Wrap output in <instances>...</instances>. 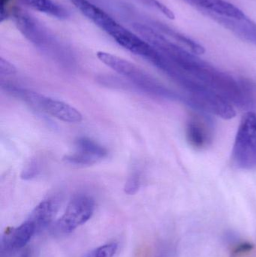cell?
<instances>
[{
	"instance_id": "1",
	"label": "cell",
	"mask_w": 256,
	"mask_h": 257,
	"mask_svg": "<svg viewBox=\"0 0 256 257\" xmlns=\"http://www.w3.org/2000/svg\"><path fill=\"white\" fill-rule=\"evenodd\" d=\"M165 56L183 73L216 92L234 106L249 108L253 105L248 85L203 61L196 54L177 45H171Z\"/></svg>"
},
{
	"instance_id": "2",
	"label": "cell",
	"mask_w": 256,
	"mask_h": 257,
	"mask_svg": "<svg viewBox=\"0 0 256 257\" xmlns=\"http://www.w3.org/2000/svg\"><path fill=\"white\" fill-rule=\"evenodd\" d=\"M11 16L29 42L62 64L69 66L72 63L68 50L36 18L18 7L14 8Z\"/></svg>"
},
{
	"instance_id": "3",
	"label": "cell",
	"mask_w": 256,
	"mask_h": 257,
	"mask_svg": "<svg viewBox=\"0 0 256 257\" xmlns=\"http://www.w3.org/2000/svg\"><path fill=\"white\" fill-rule=\"evenodd\" d=\"M96 55L102 63L132 81L144 91L165 99L185 102L184 96L166 88L136 65L121 57L104 51H99Z\"/></svg>"
},
{
	"instance_id": "4",
	"label": "cell",
	"mask_w": 256,
	"mask_h": 257,
	"mask_svg": "<svg viewBox=\"0 0 256 257\" xmlns=\"http://www.w3.org/2000/svg\"><path fill=\"white\" fill-rule=\"evenodd\" d=\"M234 166L242 170L256 168V113L247 111L242 117L232 150Z\"/></svg>"
},
{
	"instance_id": "5",
	"label": "cell",
	"mask_w": 256,
	"mask_h": 257,
	"mask_svg": "<svg viewBox=\"0 0 256 257\" xmlns=\"http://www.w3.org/2000/svg\"><path fill=\"white\" fill-rule=\"evenodd\" d=\"M22 99L30 106L42 110L66 123H77L82 121L83 116L81 112L72 105L62 101L46 97L28 90L24 92Z\"/></svg>"
},
{
	"instance_id": "6",
	"label": "cell",
	"mask_w": 256,
	"mask_h": 257,
	"mask_svg": "<svg viewBox=\"0 0 256 257\" xmlns=\"http://www.w3.org/2000/svg\"><path fill=\"white\" fill-rule=\"evenodd\" d=\"M95 211V202L90 196L74 198L68 205L64 214L56 223L57 229L63 234H69L87 223Z\"/></svg>"
},
{
	"instance_id": "7",
	"label": "cell",
	"mask_w": 256,
	"mask_h": 257,
	"mask_svg": "<svg viewBox=\"0 0 256 257\" xmlns=\"http://www.w3.org/2000/svg\"><path fill=\"white\" fill-rule=\"evenodd\" d=\"M108 151L102 145L87 138H81L76 142V150L65 157V161L78 166H91L103 160Z\"/></svg>"
},
{
	"instance_id": "8",
	"label": "cell",
	"mask_w": 256,
	"mask_h": 257,
	"mask_svg": "<svg viewBox=\"0 0 256 257\" xmlns=\"http://www.w3.org/2000/svg\"><path fill=\"white\" fill-rule=\"evenodd\" d=\"M187 4L202 12L210 18L228 19H246L248 17L243 11L226 0H183Z\"/></svg>"
},
{
	"instance_id": "9",
	"label": "cell",
	"mask_w": 256,
	"mask_h": 257,
	"mask_svg": "<svg viewBox=\"0 0 256 257\" xmlns=\"http://www.w3.org/2000/svg\"><path fill=\"white\" fill-rule=\"evenodd\" d=\"M186 137L188 143L194 149H204L211 142V130L204 119L193 116L186 123Z\"/></svg>"
},
{
	"instance_id": "10",
	"label": "cell",
	"mask_w": 256,
	"mask_h": 257,
	"mask_svg": "<svg viewBox=\"0 0 256 257\" xmlns=\"http://www.w3.org/2000/svg\"><path fill=\"white\" fill-rule=\"evenodd\" d=\"M37 233L34 225L26 220L16 228H10L3 236V243L5 248L9 250H18L25 247L35 234Z\"/></svg>"
},
{
	"instance_id": "11",
	"label": "cell",
	"mask_w": 256,
	"mask_h": 257,
	"mask_svg": "<svg viewBox=\"0 0 256 257\" xmlns=\"http://www.w3.org/2000/svg\"><path fill=\"white\" fill-rule=\"evenodd\" d=\"M57 211V205L55 201L47 199L42 201L33 209L27 220L31 222L34 225L36 232H39L52 222Z\"/></svg>"
},
{
	"instance_id": "12",
	"label": "cell",
	"mask_w": 256,
	"mask_h": 257,
	"mask_svg": "<svg viewBox=\"0 0 256 257\" xmlns=\"http://www.w3.org/2000/svg\"><path fill=\"white\" fill-rule=\"evenodd\" d=\"M213 19L234 32L236 35L240 36L242 39L256 45V24L251 21L249 18L242 20V21L220 18H213Z\"/></svg>"
},
{
	"instance_id": "13",
	"label": "cell",
	"mask_w": 256,
	"mask_h": 257,
	"mask_svg": "<svg viewBox=\"0 0 256 257\" xmlns=\"http://www.w3.org/2000/svg\"><path fill=\"white\" fill-rule=\"evenodd\" d=\"M21 3L33 10L58 19H66L69 15L65 8L54 0H21Z\"/></svg>"
},
{
	"instance_id": "14",
	"label": "cell",
	"mask_w": 256,
	"mask_h": 257,
	"mask_svg": "<svg viewBox=\"0 0 256 257\" xmlns=\"http://www.w3.org/2000/svg\"><path fill=\"white\" fill-rule=\"evenodd\" d=\"M118 249L117 243H108L94 249L85 257H113Z\"/></svg>"
},
{
	"instance_id": "15",
	"label": "cell",
	"mask_w": 256,
	"mask_h": 257,
	"mask_svg": "<svg viewBox=\"0 0 256 257\" xmlns=\"http://www.w3.org/2000/svg\"><path fill=\"white\" fill-rule=\"evenodd\" d=\"M140 187L139 177L138 175H132V176L129 178V181L126 183L125 187V192L128 194H135Z\"/></svg>"
},
{
	"instance_id": "16",
	"label": "cell",
	"mask_w": 256,
	"mask_h": 257,
	"mask_svg": "<svg viewBox=\"0 0 256 257\" xmlns=\"http://www.w3.org/2000/svg\"><path fill=\"white\" fill-rule=\"evenodd\" d=\"M16 67L6 60L0 59V74L5 76H9L16 74Z\"/></svg>"
},
{
	"instance_id": "17",
	"label": "cell",
	"mask_w": 256,
	"mask_h": 257,
	"mask_svg": "<svg viewBox=\"0 0 256 257\" xmlns=\"http://www.w3.org/2000/svg\"><path fill=\"white\" fill-rule=\"evenodd\" d=\"M0 6H1V21L3 22L4 20L7 19L11 16L12 9V0H0Z\"/></svg>"
},
{
	"instance_id": "18",
	"label": "cell",
	"mask_w": 256,
	"mask_h": 257,
	"mask_svg": "<svg viewBox=\"0 0 256 257\" xmlns=\"http://www.w3.org/2000/svg\"><path fill=\"white\" fill-rule=\"evenodd\" d=\"M37 170V165H36V163L33 162V163H31L30 166H27V169L24 171V175H22L23 178H25V179H27V178L29 179V178H32V177L36 175Z\"/></svg>"
},
{
	"instance_id": "19",
	"label": "cell",
	"mask_w": 256,
	"mask_h": 257,
	"mask_svg": "<svg viewBox=\"0 0 256 257\" xmlns=\"http://www.w3.org/2000/svg\"><path fill=\"white\" fill-rule=\"evenodd\" d=\"M252 248V246L250 244H242L241 245L239 246L238 248L236 249V253H242L243 251H248Z\"/></svg>"
}]
</instances>
